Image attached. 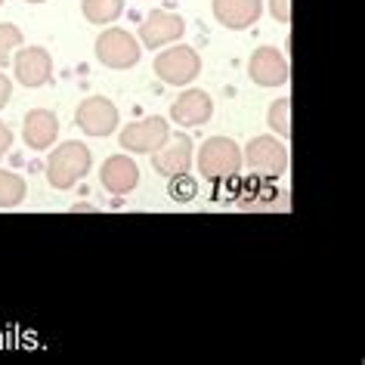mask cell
<instances>
[{
    "instance_id": "6da1fadb",
    "label": "cell",
    "mask_w": 365,
    "mask_h": 365,
    "mask_svg": "<svg viewBox=\"0 0 365 365\" xmlns=\"http://www.w3.org/2000/svg\"><path fill=\"white\" fill-rule=\"evenodd\" d=\"M90 164H93V155H90L87 143L66 140V143H59L56 149L50 152L43 173H47V182L53 189H62V192H66V189H71L78 180L87 177Z\"/></svg>"
},
{
    "instance_id": "7a4b0ae2",
    "label": "cell",
    "mask_w": 365,
    "mask_h": 365,
    "mask_svg": "<svg viewBox=\"0 0 365 365\" xmlns=\"http://www.w3.org/2000/svg\"><path fill=\"white\" fill-rule=\"evenodd\" d=\"M155 75L168 87H189L202 75V56L192 47H186V43L161 47L158 59H155Z\"/></svg>"
},
{
    "instance_id": "3957f363",
    "label": "cell",
    "mask_w": 365,
    "mask_h": 365,
    "mask_svg": "<svg viewBox=\"0 0 365 365\" xmlns=\"http://www.w3.org/2000/svg\"><path fill=\"white\" fill-rule=\"evenodd\" d=\"M198 170L207 180H230L242 170V149L230 136H211L198 149Z\"/></svg>"
},
{
    "instance_id": "277c9868",
    "label": "cell",
    "mask_w": 365,
    "mask_h": 365,
    "mask_svg": "<svg viewBox=\"0 0 365 365\" xmlns=\"http://www.w3.org/2000/svg\"><path fill=\"white\" fill-rule=\"evenodd\" d=\"M96 59L103 62L106 68H115V71H124V68H133L140 62V41L133 38L127 29H106L103 34L96 38Z\"/></svg>"
},
{
    "instance_id": "5b68a950",
    "label": "cell",
    "mask_w": 365,
    "mask_h": 365,
    "mask_svg": "<svg viewBox=\"0 0 365 365\" xmlns=\"http://www.w3.org/2000/svg\"><path fill=\"white\" fill-rule=\"evenodd\" d=\"M168 136H170V124L164 121V118L152 115V118L130 121L127 127H121L118 143H121V149L130 152V155H152L155 149H161Z\"/></svg>"
},
{
    "instance_id": "8992f818",
    "label": "cell",
    "mask_w": 365,
    "mask_h": 365,
    "mask_svg": "<svg viewBox=\"0 0 365 365\" xmlns=\"http://www.w3.org/2000/svg\"><path fill=\"white\" fill-rule=\"evenodd\" d=\"M242 164H248L260 177H282L288 170V149L276 136H254L242 152Z\"/></svg>"
},
{
    "instance_id": "52a82bcc",
    "label": "cell",
    "mask_w": 365,
    "mask_h": 365,
    "mask_svg": "<svg viewBox=\"0 0 365 365\" xmlns=\"http://www.w3.org/2000/svg\"><path fill=\"white\" fill-rule=\"evenodd\" d=\"M182 34H186V19L180 13L170 10H152L140 25V47L149 50H161L177 43Z\"/></svg>"
},
{
    "instance_id": "ba28073f",
    "label": "cell",
    "mask_w": 365,
    "mask_h": 365,
    "mask_svg": "<svg viewBox=\"0 0 365 365\" xmlns=\"http://www.w3.org/2000/svg\"><path fill=\"white\" fill-rule=\"evenodd\" d=\"M118 106L106 96H87L75 112V124L84 130L87 136H112L118 130Z\"/></svg>"
},
{
    "instance_id": "9c48e42d",
    "label": "cell",
    "mask_w": 365,
    "mask_h": 365,
    "mask_svg": "<svg viewBox=\"0 0 365 365\" xmlns=\"http://www.w3.org/2000/svg\"><path fill=\"white\" fill-rule=\"evenodd\" d=\"M192 158H195L192 136H186V133L173 136L170 133L161 149L152 152V168H155V173H161L164 180H170V177H177V173H189Z\"/></svg>"
},
{
    "instance_id": "30bf717a",
    "label": "cell",
    "mask_w": 365,
    "mask_h": 365,
    "mask_svg": "<svg viewBox=\"0 0 365 365\" xmlns=\"http://www.w3.org/2000/svg\"><path fill=\"white\" fill-rule=\"evenodd\" d=\"M10 66L16 71V81L29 90L47 87L53 78V56L43 47H19L13 53Z\"/></svg>"
},
{
    "instance_id": "8fae6325",
    "label": "cell",
    "mask_w": 365,
    "mask_h": 365,
    "mask_svg": "<svg viewBox=\"0 0 365 365\" xmlns=\"http://www.w3.org/2000/svg\"><path fill=\"white\" fill-rule=\"evenodd\" d=\"M288 59L276 47H257L248 59V78L257 87H285L288 84Z\"/></svg>"
},
{
    "instance_id": "7c38bea8",
    "label": "cell",
    "mask_w": 365,
    "mask_h": 365,
    "mask_svg": "<svg viewBox=\"0 0 365 365\" xmlns=\"http://www.w3.org/2000/svg\"><path fill=\"white\" fill-rule=\"evenodd\" d=\"M99 182L112 195H130L136 182H140V168H136V161L127 152L108 155L103 161V170H99Z\"/></svg>"
},
{
    "instance_id": "4fadbf2b",
    "label": "cell",
    "mask_w": 365,
    "mask_h": 365,
    "mask_svg": "<svg viewBox=\"0 0 365 365\" xmlns=\"http://www.w3.org/2000/svg\"><path fill=\"white\" fill-rule=\"evenodd\" d=\"M214 115V99L205 90H182L170 103V118L180 127H202Z\"/></svg>"
},
{
    "instance_id": "5bb4252c",
    "label": "cell",
    "mask_w": 365,
    "mask_h": 365,
    "mask_svg": "<svg viewBox=\"0 0 365 365\" xmlns=\"http://www.w3.org/2000/svg\"><path fill=\"white\" fill-rule=\"evenodd\" d=\"M211 10L217 22L230 31H245L260 19L263 0H211Z\"/></svg>"
},
{
    "instance_id": "9a60e30c",
    "label": "cell",
    "mask_w": 365,
    "mask_h": 365,
    "mask_svg": "<svg viewBox=\"0 0 365 365\" xmlns=\"http://www.w3.org/2000/svg\"><path fill=\"white\" fill-rule=\"evenodd\" d=\"M22 136L29 143V149L34 152H47L53 149L59 136V118L50 112V108H31L22 121Z\"/></svg>"
},
{
    "instance_id": "2e32d148",
    "label": "cell",
    "mask_w": 365,
    "mask_h": 365,
    "mask_svg": "<svg viewBox=\"0 0 365 365\" xmlns=\"http://www.w3.org/2000/svg\"><path fill=\"white\" fill-rule=\"evenodd\" d=\"M81 13L93 25H112L124 13V0H81Z\"/></svg>"
},
{
    "instance_id": "e0dca14e",
    "label": "cell",
    "mask_w": 365,
    "mask_h": 365,
    "mask_svg": "<svg viewBox=\"0 0 365 365\" xmlns=\"http://www.w3.org/2000/svg\"><path fill=\"white\" fill-rule=\"evenodd\" d=\"M29 195V182L25 177L13 170H0V207H19Z\"/></svg>"
},
{
    "instance_id": "ac0fdd59",
    "label": "cell",
    "mask_w": 365,
    "mask_h": 365,
    "mask_svg": "<svg viewBox=\"0 0 365 365\" xmlns=\"http://www.w3.org/2000/svg\"><path fill=\"white\" fill-rule=\"evenodd\" d=\"M22 41H25V34H22L19 25L0 22V66H10L13 53L22 47Z\"/></svg>"
},
{
    "instance_id": "d6986e66",
    "label": "cell",
    "mask_w": 365,
    "mask_h": 365,
    "mask_svg": "<svg viewBox=\"0 0 365 365\" xmlns=\"http://www.w3.org/2000/svg\"><path fill=\"white\" fill-rule=\"evenodd\" d=\"M291 99L288 96H282V99H276V103L269 106V115H267V121H269V127L276 130L282 140H288V133H291Z\"/></svg>"
},
{
    "instance_id": "ffe728a7",
    "label": "cell",
    "mask_w": 365,
    "mask_h": 365,
    "mask_svg": "<svg viewBox=\"0 0 365 365\" xmlns=\"http://www.w3.org/2000/svg\"><path fill=\"white\" fill-rule=\"evenodd\" d=\"M168 195L173 202H192L198 195V182L195 177H189V173H177V177L168 180Z\"/></svg>"
},
{
    "instance_id": "44dd1931",
    "label": "cell",
    "mask_w": 365,
    "mask_h": 365,
    "mask_svg": "<svg viewBox=\"0 0 365 365\" xmlns=\"http://www.w3.org/2000/svg\"><path fill=\"white\" fill-rule=\"evenodd\" d=\"M269 13H272V19H276V22L288 25V19H291V0H269Z\"/></svg>"
},
{
    "instance_id": "7402d4cb",
    "label": "cell",
    "mask_w": 365,
    "mask_h": 365,
    "mask_svg": "<svg viewBox=\"0 0 365 365\" xmlns=\"http://www.w3.org/2000/svg\"><path fill=\"white\" fill-rule=\"evenodd\" d=\"M10 145H13V130H10V124L0 121V158L10 152Z\"/></svg>"
},
{
    "instance_id": "603a6c76",
    "label": "cell",
    "mask_w": 365,
    "mask_h": 365,
    "mask_svg": "<svg viewBox=\"0 0 365 365\" xmlns=\"http://www.w3.org/2000/svg\"><path fill=\"white\" fill-rule=\"evenodd\" d=\"M10 96H13V81L0 71V108H4L6 103H10Z\"/></svg>"
},
{
    "instance_id": "cb8c5ba5",
    "label": "cell",
    "mask_w": 365,
    "mask_h": 365,
    "mask_svg": "<svg viewBox=\"0 0 365 365\" xmlns=\"http://www.w3.org/2000/svg\"><path fill=\"white\" fill-rule=\"evenodd\" d=\"M25 4H43V0H25Z\"/></svg>"
},
{
    "instance_id": "d4e9b609",
    "label": "cell",
    "mask_w": 365,
    "mask_h": 365,
    "mask_svg": "<svg viewBox=\"0 0 365 365\" xmlns=\"http://www.w3.org/2000/svg\"><path fill=\"white\" fill-rule=\"evenodd\" d=\"M0 6H4V0H0Z\"/></svg>"
}]
</instances>
